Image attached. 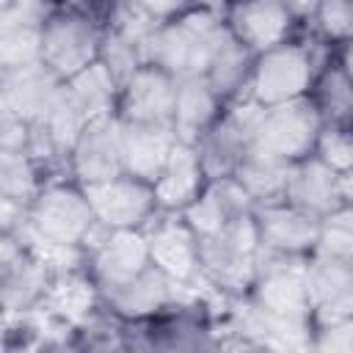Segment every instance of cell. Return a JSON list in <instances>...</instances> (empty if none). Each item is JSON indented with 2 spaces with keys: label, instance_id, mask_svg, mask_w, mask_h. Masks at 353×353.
<instances>
[{
  "label": "cell",
  "instance_id": "27",
  "mask_svg": "<svg viewBox=\"0 0 353 353\" xmlns=\"http://www.w3.org/2000/svg\"><path fill=\"white\" fill-rule=\"evenodd\" d=\"M63 88L74 99V105L83 110V116L88 121L110 116L113 99H116V91H119V85L113 83V77L108 74V69L99 61H94L88 69H83L80 74L66 80Z\"/></svg>",
  "mask_w": 353,
  "mask_h": 353
},
{
  "label": "cell",
  "instance_id": "36",
  "mask_svg": "<svg viewBox=\"0 0 353 353\" xmlns=\"http://www.w3.org/2000/svg\"><path fill=\"white\" fill-rule=\"evenodd\" d=\"M36 353H83V350L74 347V345H69L66 339H44V345Z\"/></svg>",
  "mask_w": 353,
  "mask_h": 353
},
{
  "label": "cell",
  "instance_id": "7",
  "mask_svg": "<svg viewBox=\"0 0 353 353\" xmlns=\"http://www.w3.org/2000/svg\"><path fill=\"white\" fill-rule=\"evenodd\" d=\"M83 193L94 212V221L110 232L113 229H141L157 207L152 185L132 179L127 174L99 182V185H88V188H83Z\"/></svg>",
  "mask_w": 353,
  "mask_h": 353
},
{
  "label": "cell",
  "instance_id": "29",
  "mask_svg": "<svg viewBox=\"0 0 353 353\" xmlns=\"http://www.w3.org/2000/svg\"><path fill=\"white\" fill-rule=\"evenodd\" d=\"M97 61L108 69V74L113 77V83L119 88H124L130 83V77L143 66V58H141L138 44L127 41L116 30H108L102 36V41H99V58Z\"/></svg>",
  "mask_w": 353,
  "mask_h": 353
},
{
  "label": "cell",
  "instance_id": "28",
  "mask_svg": "<svg viewBox=\"0 0 353 353\" xmlns=\"http://www.w3.org/2000/svg\"><path fill=\"white\" fill-rule=\"evenodd\" d=\"M320 97L314 102L317 113L328 116L331 124H342L347 121L350 116V72L342 66V63H331L323 77H320V85H317Z\"/></svg>",
  "mask_w": 353,
  "mask_h": 353
},
{
  "label": "cell",
  "instance_id": "2",
  "mask_svg": "<svg viewBox=\"0 0 353 353\" xmlns=\"http://www.w3.org/2000/svg\"><path fill=\"white\" fill-rule=\"evenodd\" d=\"M320 130H323V116L317 113L314 102L303 97L295 102L265 108L248 149L292 165L314 152V141Z\"/></svg>",
  "mask_w": 353,
  "mask_h": 353
},
{
  "label": "cell",
  "instance_id": "8",
  "mask_svg": "<svg viewBox=\"0 0 353 353\" xmlns=\"http://www.w3.org/2000/svg\"><path fill=\"white\" fill-rule=\"evenodd\" d=\"M347 199H350L347 174H336L317 157H303L290 165L287 190H284V201L290 207H298L314 218H325L347 207Z\"/></svg>",
  "mask_w": 353,
  "mask_h": 353
},
{
  "label": "cell",
  "instance_id": "24",
  "mask_svg": "<svg viewBox=\"0 0 353 353\" xmlns=\"http://www.w3.org/2000/svg\"><path fill=\"white\" fill-rule=\"evenodd\" d=\"M287 171L290 165L281 160H273L268 154H259L254 149H248L240 160V165L234 168L232 179L240 185V190L251 199V204L256 207H268V204H281L284 201V190H287Z\"/></svg>",
  "mask_w": 353,
  "mask_h": 353
},
{
  "label": "cell",
  "instance_id": "17",
  "mask_svg": "<svg viewBox=\"0 0 353 353\" xmlns=\"http://www.w3.org/2000/svg\"><path fill=\"white\" fill-rule=\"evenodd\" d=\"M149 248V265L176 284H185L199 270V240L185 221L163 218L143 232Z\"/></svg>",
  "mask_w": 353,
  "mask_h": 353
},
{
  "label": "cell",
  "instance_id": "3",
  "mask_svg": "<svg viewBox=\"0 0 353 353\" xmlns=\"http://www.w3.org/2000/svg\"><path fill=\"white\" fill-rule=\"evenodd\" d=\"M102 33L80 11H50L41 25V63L58 77L72 80L99 58Z\"/></svg>",
  "mask_w": 353,
  "mask_h": 353
},
{
  "label": "cell",
  "instance_id": "15",
  "mask_svg": "<svg viewBox=\"0 0 353 353\" xmlns=\"http://www.w3.org/2000/svg\"><path fill=\"white\" fill-rule=\"evenodd\" d=\"M176 80L154 66H141L121 88V121L171 127ZM174 130V127H171Z\"/></svg>",
  "mask_w": 353,
  "mask_h": 353
},
{
  "label": "cell",
  "instance_id": "30",
  "mask_svg": "<svg viewBox=\"0 0 353 353\" xmlns=\"http://www.w3.org/2000/svg\"><path fill=\"white\" fill-rule=\"evenodd\" d=\"M314 256H328V259H342L350 262L353 254V221H350V207H342L325 218H320V232L314 243Z\"/></svg>",
  "mask_w": 353,
  "mask_h": 353
},
{
  "label": "cell",
  "instance_id": "23",
  "mask_svg": "<svg viewBox=\"0 0 353 353\" xmlns=\"http://www.w3.org/2000/svg\"><path fill=\"white\" fill-rule=\"evenodd\" d=\"M251 66H254V52H248L229 33L226 25H221V30L215 33V41H212L207 72H204V80L210 83V88L215 91V97L223 102V99L240 94V88L248 85Z\"/></svg>",
  "mask_w": 353,
  "mask_h": 353
},
{
  "label": "cell",
  "instance_id": "11",
  "mask_svg": "<svg viewBox=\"0 0 353 353\" xmlns=\"http://www.w3.org/2000/svg\"><path fill=\"white\" fill-rule=\"evenodd\" d=\"M94 248V276L97 287L113 290L132 281L149 268V248L141 229H102Z\"/></svg>",
  "mask_w": 353,
  "mask_h": 353
},
{
  "label": "cell",
  "instance_id": "34",
  "mask_svg": "<svg viewBox=\"0 0 353 353\" xmlns=\"http://www.w3.org/2000/svg\"><path fill=\"white\" fill-rule=\"evenodd\" d=\"M30 254L25 251L22 240L14 234V232H0V281L14 273Z\"/></svg>",
  "mask_w": 353,
  "mask_h": 353
},
{
  "label": "cell",
  "instance_id": "31",
  "mask_svg": "<svg viewBox=\"0 0 353 353\" xmlns=\"http://www.w3.org/2000/svg\"><path fill=\"white\" fill-rule=\"evenodd\" d=\"M314 157L320 163H325L328 168H334L336 174H347L350 163H353V143H350V132L342 124H328L320 130L317 141H314Z\"/></svg>",
  "mask_w": 353,
  "mask_h": 353
},
{
  "label": "cell",
  "instance_id": "35",
  "mask_svg": "<svg viewBox=\"0 0 353 353\" xmlns=\"http://www.w3.org/2000/svg\"><path fill=\"white\" fill-rule=\"evenodd\" d=\"M218 353H268V350L240 336V339H232V342H226V345H223Z\"/></svg>",
  "mask_w": 353,
  "mask_h": 353
},
{
  "label": "cell",
  "instance_id": "21",
  "mask_svg": "<svg viewBox=\"0 0 353 353\" xmlns=\"http://www.w3.org/2000/svg\"><path fill=\"white\" fill-rule=\"evenodd\" d=\"M204 171L199 165L196 149L190 143L176 141L160 176L152 182L154 204L163 210H185L204 190Z\"/></svg>",
  "mask_w": 353,
  "mask_h": 353
},
{
  "label": "cell",
  "instance_id": "6",
  "mask_svg": "<svg viewBox=\"0 0 353 353\" xmlns=\"http://www.w3.org/2000/svg\"><path fill=\"white\" fill-rule=\"evenodd\" d=\"M254 306L279 320L306 323L312 314V301L306 290V262L301 256H273L268 262L256 259L254 279Z\"/></svg>",
  "mask_w": 353,
  "mask_h": 353
},
{
  "label": "cell",
  "instance_id": "20",
  "mask_svg": "<svg viewBox=\"0 0 353 353\" xmlns=\"http://www.w3.org/2000/svg\"><path fill=\"white\" fill-rule=\"evenodd\" d=\"M176 281H171L168 276H163L157 268H146L143 273H138L132 281L105 290V301L113 309V314L124 317V320H146L152 314H157L160 309H165L174 298H176Z\"/></svg>",
  "mask_w": 353,
  "mask_h": 353
},
{
  "label": "cell",
  "instance_id": "1",
  "mask_svg": "<svg viewBox=\"0 0 353 353\" xmlns=\"http://www.w3.org/2000/svg\"><path fill=\"white\" fill-rule=\"evenodd\" d=\"M221 17L210 8L179 14L176 19L163 22L143 44L141 58L143 66L163 69L174 80L179 77H204L215 33L221 30Z\"/></svg>",
  "mask_w": 353,
  "mask_h": 353
},
{
  "label": "cell",
  "instance_id": "32",
  "mask_svg": "<svg viewBox=\"0 0 353 353\" xmlns=\"http://www.w3.org/2000/svg\"><path fill=\"white\" fill-rule=\"evenodd\" d=\"M314 17L320 22V30L328 39H339L347 41L350 30H353V6L345 0H331V3H320L314 8Z\"/></svg>",
  "mask_w": 353,
  "mask_h": 353
},
{
  "label": "cell",
  "instance_id": "18",
  "mask_svg": "<svg viewBox=\"0 0 353 353\" xmlns=\"http://www.w3.org/2000/svg\"><path fill=\"white\" fill-rule=\"evenodd\" d=\"M306 290H309L312 312H317L320 317V325L350 320V303H353L350 262L312 256V262H306Z\"/></svg>",
  "mask_w": 353,
  "mask_h": 353
},
{
  "label": "cell",
  "instance_id": "14",
  "mask_svg": "<svg viewBox=\"0 0 353 353\" xmlns=\"http://www.w3.org/2000/svg\"><path fill=\"white\" fill-rule=\"evenodd\" d=\"M176 143L171 127L160 124H135L119 119V152L121 171L141 182H154Z\"/></svg>",
  "mask_w": 353,
  "mask_h": 353
},
{
  "label": "cell",
  "instance_id": "25",
  "mask_svg": "<svg viewBox=\"0 0 353 353\" xmlns=\"http://www.w3.org/2000/svg\"><path fill=\"white\" fill-rule=\"evenodd\" d=\"M41 306L50 317H55L61 323L80 325L83 320H88L97 312V287L74 270L52 276V281L41 298Z\"/></svg>",
  "mask_w": 353,
  "mask_h": 353
},
{
  "label": "cell",
  "instance_id": "4",
  "mask_svg": "<svg viewBox=\"0 0 353 353\" xmlns=\"http://www.w3.org/2000/svg\"><path fill=\"white\" fill-rule=\"evenodd\" d=\"M25 223L58 245H83L97 226L85 193L72 185H47L39 190L25 210Z\"/></svg>",
  "mask_w": 353,
  "mask_h": 353
},
{
  "label": "cell",
  "instance_id": "16",
  "mask_svg": "<svg viewBox=\"0 0 353 353\" xmlns=\"http://www.w3.org/2000/svg\"><path fill=\"white\" fill-rule=\"evenodd\" d=\"M292 14L284 3L262 0V3H243L232 6L226 17L229 33L248 50V52H265L287 41V33L292 28Z\"/></svg>",
  "mask_w": 353,
  "mask_h": 353
},
{
  "label": "cell",
  "instance_id": "19",
  "mask_svg": "<svg viewBox=\"0 0 353 353\" xmlns=\"http://www.w3.org/2000/svg\"><path fill=\"white\" fill-rule=\"evenodd\" d=\"M254 204L251 199L240 190L234 179H215L204 185V190L182 210L188 229L196 234V240H210L215 237L229 221L237 215L251 212Z\"/></svg>",
  "mask_w": 353,
  "mask_h": 353
},
{
  "label": "cell",
  "instance_id": "13",
  "mask_svg": "<svg viewBox=\"0 0 353 353\" xmlns=\"http://www.w3.org/2000/svg\"><path fill=\"white\" fill-rule=\"evenodd\" d=\"M69 157H72V171L83 182V188L121 176L124 171L119 152V119L105 116L85 124Z\"/></svg>",
  "mask_w": 353,
  "mask_h": 353
},
{
  "label": "cell",
  "instance_id": "22",
  "mask_svg": "<svg viewBox=\"0 0 353 353\" xmlns=\"http://www.w3.org/2000/svg\"><path fill=\"white\" fill-rule=\"evenodd\" d=\"M221 110V99L215 97V91L210 88V83L204 77H179L176 80V91H174V116H171V127L176 141L190 143L215 124Z\"/></svg>",
  "mask_w": 353,
  "mask_h": 353
},
{
  "label": "cell",
  "instance_id": "10",
  "mask_svg": "<svg viewBox=\"0 0 353 353\" xmlns=\"http://www.w3.org/2000/svg\"><path fill=\"white\" fill-rule=\"evenodd\" d=\"M61 85L63 80H58L41 61L14 72H0V108L33 127L52 108Z\"/></svg>",
  "mask_w": 353,
  "mask_h": 353
},
{
  "label": "cell",
  "instance_id": "9",
  "mask_svg": "<svg viewBox=\"0 0 353 353\" xmlns=\"http://www.w3.org/2000/svg\"><path fill=\"white\" fill-rule=\"evenodd\" d=\"M254 221L259 232V251L273 256H301L317 243L320 218L290 207L287 201L254 207Z\"/></svg>",
  "mask_w": 353,
  "mask_h": 353
},
{
  "label": "cell",
  "instance_id": "5",
  "mask_svg": "<svg viewBox=\"0 0 353 353\" xmlns=\"http://www.w3.org/2000/svg\"><path fill=\"white\" fill-rule=\"evenodd\" d=\"M312 55L301 44H279L273 50H265L254 58L248 88L251 99L262 108L284 105L303 99V94L312 85L314 69Z\"/></svg>",
  "mask_w": 353,
  "mask_h": 353
},
{
  "label": "cell",
  "instance_id": "33",
  "mask_svg": "<svg viewBox=\"0 0 353 353\" xmlns=\"http://www.w3.org/2000/svg\"><path fill=\"white\" fill-rule=\"evenodd\" d=\"M350 320L325 323L314 336H309L306 353H350Z\"/></svg>",
  "mask_w": 353,
  "mask_h": 353
},
{
  "label": "cell",
  "instance_id": "26",
  "mask_svg": "<svg viewBox=\"0 0 353 353\" xmlns=\"http://www.w3.org/2000/svg\"><path fill=\"white\" fill-rule=\"evenodd\" d=\"M149 353H218V342L201 317L179 312L149 331Z\"/></svg>",
  "mask_w": 353,
  "mask_h": 353
},
{
  "label": "cell",
  "instance_id": "12",
  "mask_svg": "<svg viewBox=\"0 0 353 353\" xmlns=\"http://www.w3.org/2000/svg\"><path fill=\"white\" fill-rule=\"evenodd\" d=\"M50 8L36 3H0V72L41 61V25Z\"/></svg>",
  "mask_w": 353,
  "mask_h": 353
}]
</instances>
